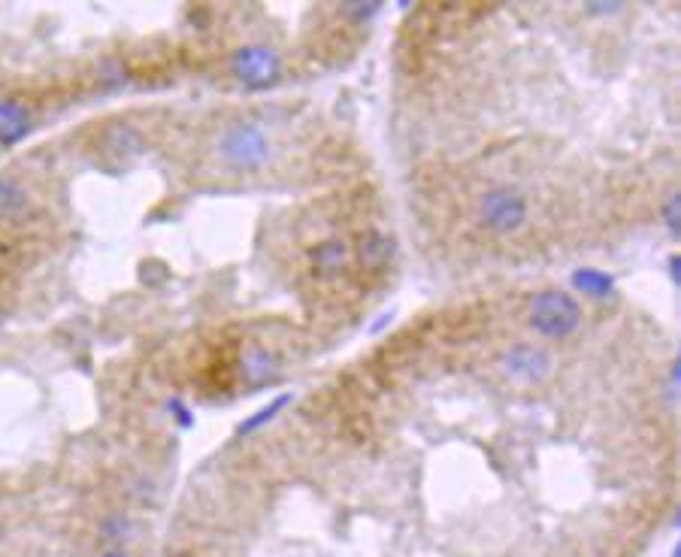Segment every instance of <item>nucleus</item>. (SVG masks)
Masks as SVG:
<instances>
[{
  "mask_svg": "<svg viewBox=\"0 0 681 557\" xmlns=\"http://www.w3.org/2000/svg\"><path fill=\"white\" fill-rule=\"evenodd\" d=\"M527 324L542 340H566L582 324V303L570 291L545 288L533 294L527 309Z\"/></svg>",
  "mask_w": 681,
  "mask_h": 557,
  "instance_id": "obj_1",
  "label": "nucleus"
},
{
  "mask_svg": "<svg viewBox=\"0 0 681 557\" xmlns=\"http://www.w3.org/2000/svg\"><path fill=\"white\" fill-rule=\"evenodd\" d=\"M215 155L221 164L234 170H261L273 158V140L270 134L255 125V122H237L231 128H224L221 137L215 140Z\"/></svg>",
  "mask_w": 681,
  "mask_h": 557,
  "instance_id": "obj_2",
  "label": "nucleus"
},
{
  "mask_svg": "<svg viewBox=\"0 0 681 557\" xmlns=\"http://www.w3.org/2000/svg\"><path fill=\"white\" fill-rule=\"evenodd\" d=\"M479 225L494 237H512L530 221L527 197L515 188H488L476 203Z\"/></svg>",
  "mask_w": 681,
  "mask_h": 557,
  "instance_id": "obj_3",
  "label": "nucleus"
},
{
  "mask_svg": "<svg viewBox=\"0 0 681 557\" xmlns=\"http://www.w3.org/2000/svg\"><path fill=\"white\" fill-rule=\"evenodd\" d=\"M231 70L240 79L243 88L249 91H267L282 79V58L276 49L261 46V43H249L240 46L231 58Z\"/></svg>",
  "mask_w": 681,
  "mask_h": 557,
  "instance_id": "obj_4",
  "label": "nucleus"
},
{
  "mask_svg": "<svg viewBox=\"0 0 681 557\" xmlns=\"http://www.w3.org/2000/svg\"><path fill=\"white\" fill-rule=\"evenodd\" d=\"M500 370L506 379L518 382V385H539L551 373V358L539 346L518 343L500 355Z\"/></svg>",
  "mask_w": 681,
  "mask_h": 557,
  "instance_id": "obj_5",
  "label": "nucleus"
},
{
  "mask_svg": "<svg viewBox=\"0 0 681 557\" xmlns=\"http://www.w3.org/2000/svg\"><path fill=\"white\" fill-rule=\"evenodd\" d=\"M34 131L31 109L16 97H0V149H13Z\"/></svg>",
  "mask_w": 681,
  "mask_h": 557,
  "instance_id": "obj_6",
  "label": "nucleus"
},
{
  "mask_svg": "<svg viewBox=\"0 0 681 557\" xmlns=\"http://www.w3.org/2000/svg\"><path fill=\"white\" fill-rule=\"evenodd\" d=\"M237 364H240V379L246 385H252V388L267 385V382H273L279 376V358L267 346H261V343L246 346L240 352V361Z\"/></svg>",
  "mask_w": 681,
  "mask_h": 557,
  "instance_id": "obj_7",
  "label": "nucleus"
},
{
  "mask_svg": "<svg viewBox=\"0 0 681 557\" xmlns=\"http://www.w3.org/2000/svg\"><path fill=\"white\" fill-rule=\"evenodd\" d=\"M352 261V252L343 240H321L312 252H309V264H312V273L318 279H333L339 276Z\"/></svg>",
  "mask_w": 681,
  "mask_h": 557,
  "instance_id": "obj_8",
  "label": "nucleus"
},
{
  "mask_svg": "<svg viewBox=\"0 0 681 557\" xmlns=\"http://www.w3.org/2000/svg\"><path fill=\"white\" fill-rule=\"evenodd\" d=\"M355 258L364 270H382L394 258V240L382 231H364L355 243Z\"/></svg>",
  "mask_w": 681,
  "mask_h": 557,
  "instance_id": "obj_9",
  "label": "nucleus"
},
{
  "mask_svg": "<svg viewBox=\"0 0 681 557\" xmlns=\"http://www.w3.org/2000/svg\"><path fill=\"white\" fill-rule=\"evenodd\" d=\"M103 146L106 152H112L116 158H134L146 149V140L140 134L137 125L131 122H112L106 131H103Z\"/></svg>",
  "mask_w": 681,
  "mask_h": 557,
  "instance_id": "obj_10",
  "label": "nucleus"
},
{
  "mask_svg": "<svg viewBox=\"0 0 681 557\" xmlns=\"http://www.w3.org/2000/svg\"><path fill=\"white\" fill-rule=\"evenodd\" d=\"M28 209V191L16 176L0 173V218H19Z\"/></svg>",
  "mask_w": 681,
  "mask_h": 557,
  "instance_id": "obj_11",
  "label": "nucleus"
},
{
  "mask_svg": "<svg viewBox=\"0 0 681 557\" xmlns=\"http://www.w3.org/2000/svg\"><path fill=\"white\" fill-rule=\"evenodd\" d=\"M573 285H576L582 294L597 297V300H603V297H609V294L615 291V279L606 276V273H600V270H591V267L576 270V273H573Z\"/></svg>",
  "mask_w": 681,
  "mask_h": 557,
  "instance_id": "obj_12",
  "label": "nucleus"
},
{
  "mask_svg": "<svg viewBox=\"0 0 681 557\" xmlns=\"http://www.w3.org/2000/svg\"><path fill=\"white\" fill-rule=\"evenodd\" d=\"M288 403H291V397H276V400H273L270 406H264V409H261V412H258L255 418H249L246 424H240V433H252V430H258V427H261L264 421L276 418V412H279V409H285Z\"/></svg>",
  "mask_w": 681,
  "mask_h": 557,
  "instance_id": "obj_13",
  "label": "nucleus"
},
{
  "mask_svg": "<svg viewBox=\"0 0 681 557\" xmlns=\"http://www.w3.org/2000/svg\"><path fill=\"white\" fill-rule=\"evenodd\" d=\"M663 221H666V228H669L672 234H678V194H672V197L666 200Z\"/></svg>",
  "mask_w": 681,
  "mask_h": 557,
  "instance_id": "obj_14",
  "label": "nucleus"
},
{
  "mask_svg": "<svg viewBox=\"0 0 681 557\" xmlns=\"http://www.w3.org/2000/svg\"><path fill=\"white\" fill-rule=\"evenodd\" d=\"M103 557H128V554H122V551H109V554H103Z\"/></svg>",
  "mask_w": 681,
  "mask_h": 557,
  "instance_id": "obj_15",
  "label": "nucleus"
}]
</instances>
